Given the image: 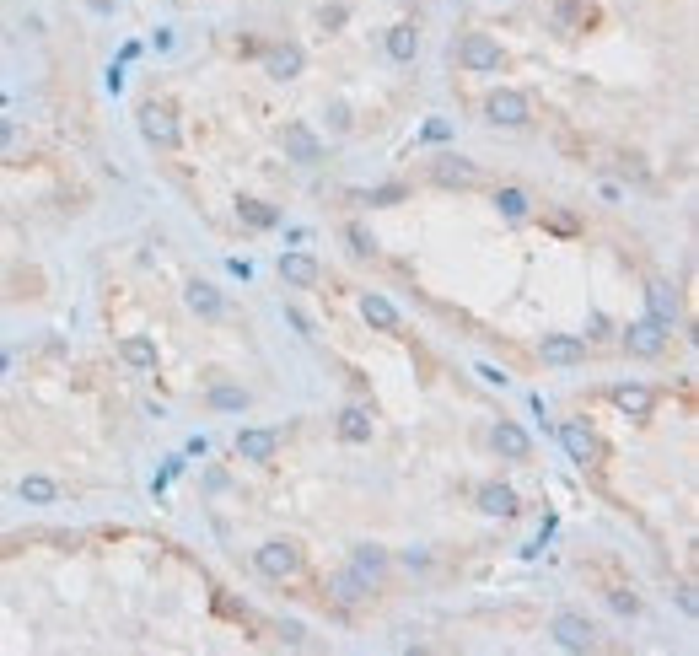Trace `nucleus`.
Listing matches in <instances>:
<instances>
[{"label":"nucleus","instance_id":"nucleus-1","mask_svg":"<svg viewBox=\"0 0 699 656\" xmlns=\"http://www.w3.org/2000/svg\"><path fill=\"white\" fill-rule=\"evenodd\" d=\"M253 570H259L264 581H275V587H285V581H296L307 570V554H302V544H291V538H269V544L253 549Z\"/></svg>","mask_w":699,"mask_h":656},{"label":"nucleus","instance_id":"nucleus-2","mask_svg":"<svg viewBox=\"0 0 699 656\" xmlns=\"http://www.w3.org/2000/svg\"><path fill=\"white\" fill-rule=\"evenodd\" d=\"M135 124H140V140L156 151H178V108L167 97H146L135 108Z\"/></svg>","mask_w":699,"mask_h":656},{"label":"nucleus","instance_id":"nucleus-3","mask_svg":"<svg viewBox=\"0 0 699 656\" xmlns=\"http://www.w3.org/2000/svg\"><path fill=\"white\" fill-rule=\"evenodd\" d=\"M484 124H495V130H527L533 124V97L517 92V87H495L484 97Z\"/></svg>","mask_w":699,"mask_h":656},{"label":"nucleus","instance_id":"nucleus-4","mask_svg":"<svg viewBox=\"0 0 699 656\" xmlns=\"http://www.w3.org/2000/svg\"><path fill=\"white\" fill-rule=\"evenodd\" d=\"M452 54H458V65L468 70V76H501L506 70V49L495 44L490 33H463V44Z\"/></svg>","mask_w":699,"mask_h":656},{"label":"nucleus","instance_id":"nucleus-5","mask_svg":"<svg viewBox=\"0 0 699 656\" xmlns=\"http://www.w3.org/2000/svg\"><path fill=\"white\" fill-rule=\"evenodd\" d=\"M560 447H565V458L576 468H597V463H603V441H597V431L587 420H560Z\"/></svg>","mask_w":699,"mask_h":656},{"label":"nucleus","instance_id":"nucleus-6","mask_svg":"<svg viewBox=\"0 0 699 656\" xmlns=\"http://www.w3.org/2000/svg\"><path fill=\"white\" fill-rule=\"evenodd\" d=\"M549 635H554V646L560 651H597L603 640H597V624L587 619V613H554V624H549Z\"/></svg>","mask_w":699,"mask_h":656},{"label":"nucleus","instance_id":"nucleus-7","mask_svg":"<svg viewBox=\"0 0 699 656\" xmlns=\"http://www.w3.org/2000/svg\"><path fill=\"white\" fill-rule=\"evenodd\" d=\"M667 339H673V334H667V328H662V323H656V318H635V323H624V334H619V345H624V350H630V355H635V361H656V355H662V350H667Z\"/></svg>","mask_w":699,"mask_h":656},{"label":"nucleus","instance_id":"nucleus-8","mask_svg":"<svg viewBox=\"0 0 699 656\" xmlns=\"http://www.w3.org/2000/svg\"><path fill=\"white\" fill-rule=\"evenodd\" d=\"M646 318H656L673 334V328L683 323V296H678V285L673 280H662V275H651L646 280Z\"/></svg>","mask_w":699,"mask_h":656},{"label":"nucleus","instance_id":"nucleus-9","mask_svg":"<svg viewBox=\"0 0 699 656\" xmlns=\"http://www.w3.org/2000/svg\"><path fill=\"white\" fill-rule=\"evenodd\" d=\"M431 183L436 189H474L479 183V162H468L463 151H441V156H431Z\"/></svg>","mask_w":699,"mask_h":656},{"label":"nucleus","instance_id":"nucleus-10","mask_svg":"<svg viewBox=\"0 0 699 656\" xmlns=\"http://www.w3.org/2000/svg\"><path fill=\"white\" fill-rule=\"evenodd\" d=\"M323 592H328V603H334V608H345V613L366 608V603L377 597V587H372V581H361L350 565H345V570H334V576L323 581Z\"/></svg>","mask_w":699,"mask_h":656},{"label":"nucleus","instance_id":"nucleus-11","mask_svg":"<svg viewBox=\"0 0 699 656\" xmlns=\"http://www.w3.org/2000/svg\"><path fill=\"white\" fill-rule=\"evenodd\" d=\"M608 404L619 409L624 420L646 425V420H651V409H656V393L646 388V382H613V388H608Z\"/></svg>","mask_w":699,"mask_h":656},{"label":"nucleus","instance_id":"nucleus-12","mask_svg":"<svg viewBox=\"0 0 699 656\" xmlns=\"http://www.w3.org/2000/svg\"><path fill=\"white\" fill-rule=\"evenodd\" d=\"M350 570L382 592V581H388V570H393V554L382 544H372V538H361V544H350Z\"/></svg>","mask_w":699,"mask_h":656},{"label":"nucleus","instance_id":"nucleus-13","mask_svg":"<svg viewBox=\"0 0 699 656\" xmlns=\"http://www.w3.org/2000/svg\"><path fill=\"white\" fill-rule=\"evenodd\" d=\"M280 151H285V162H296V167H318L323 162V140L307 130V124H285L280 130Z\"/></svg>","mask_w":699,"mask_h":656},{"label":"nucleus","instance_id":"nucleus-14","mask_svg":"<svg viewBox=\"0 0 699 656\" xmlns=\"http://www.w3.org/2000/svg\"><path fill=\"white\" fill-rule=\"evenodd\" d=\"M587 339H581V334H544V339H538V361H544V366H581V361H587Z\"/></svg>","mask_w":699,"mask_h":656},{"label":"nucleus","instance_id":"nucleus-15","mask_svg":"<svg viewBox=\"0 0 699 656\" xmlns=\"http://www.w3.org/2000/svg\"><path fill=\"white\" fill-rule=\"evenodd\" d=\"M474 506L484 511V517H501V522H511L522 511V495L511 490V484H501V479H490V484H479V495H474Z\"/></svg>","mask_w":699,"mask_h":656},{"label":"nucleus","instance_id":"nucleus-16","mask_svg":"<svg viewBox=\"0 0 699 656\" xmlns=\"http://www.w3.org/2000/svg\"><path fill=\"white\" fill-rule=\"evenodd\" d=\"M490 447L501 452L506 463H527L533 458V441H527V431L517 420H495V431H490Z\"/></svg>","mask_w":699,"mask_h":656},{"label":"nucleus","instance_id":"nucleus-17","mask_svg":"<svg viewBox=\"0 0 699 656\" xmlns=\"http://www.w3.org/2000/svg\"><path fill=\"white\" fill-rule=\"evenodd\" d=\"M302 70H307L302 44H269V49H264V76H275V81H296Z\"/></svg>","mask_w":699,"mask_h":656},{"label":"nucleus","instance_id":"nucleus-18","mask_svg":"<svg viewBox=\"0 0 699 656\" xmlns=\"http://www.w3.org/2000/svg\"><path fill=\"white\" fill-rule=\"evenodd\" d=\"M280 431H237V441H232V452L242 463H275V452H280Z\"/></svg>","mask_w":699,"mask_h":656},{"label":"nucleus","instance_id":"nucleus-19","mask_svg":"<svg viewBox=\"0 0 699 656\" xmlns=\"http://www.w3.org/2000/svg\"><path fill=\"white\" fill-rule=\"evenodd\" d=\"M280 280L291 285V291H312V285L323 280V264L312 259V253H280Z\"/></svg>","mask_w":699,"mask_h":656},{"label":"nucleus","instance_id":"nucleus-20","mask_svg":"<svg viewBox=\"0 0 699 656\" xmlns=\"http://www.w3.org/2000/svg\"><path fill=\"white\" fill-rule=\"evenodd\" d=\"M382 49H388L393 65H415V54H420V27H415V22H393L388 33H382Z\"/></svg>","mask_w":699,"mask_h":656},{"label":"nucleus","instance_id":"nucleus-21","mask_svg":"<svg viewBox=\"0 0 699 656\" xmlns=\"http://www.w3.org/2000/svg\"><path fill=\"white\" fill-rule=\"evenodd\" d=\"M361 318L372 323L377 334H398V328H404V318H398V307H393L382 291H361Z\"/></svg>","mask_w":699,"mask_h":656},{"label":"nucleus","instance_id":"nucleus-22","mask_svg":"<svg viewBox=\"0 0 699 656\" xmlns=\"http://www.w3.org/2000/svg\"><path fill=\"white\" fill-rule=\"evenodd\" d=\"M119 361L130 366V372L151 377V372H156V339H146V334H124V339H119Z\"/></svg>","mask_w":699,"mask_h":656},{"label":"nucleus","instance_id":"nucleus-23","mask_svg":"<svg viewBox=\"0 0 699 656\" xmlns=\"http://www.w3.org/2000/svg\"><path fill=\"white\" fill-rule=\"evenodd\" d=\"M183 302H189V312H199V318H226V296L216 291V285H205V280H189V291H183Z\"/></svg>","mask_w":699,"mask_h":656},{"label":"nucleus","instance_id":"nucleus-24","mask_svg":"<svg viewBox=\"0 0 699 656\" xmlns=\"http://www.w3.org/2000/svg\"><path fill=\"white\" fill-rule=\"evenodd\" d=\"M339 441H350V447L372 441V409H366V404H345V409H339Z\"/></svg>","mask_w":699,"mask_h":656},{"label":"nucleus","instance_id":"nucleus-25","mask_svg":"<svg viewBox=\"0 0 699 656\" xmlns=\"http://www.w3.org/2000/svg\"><path fill=\"white\" fill-rule=\"evenodd\" d=\"M237 221L248 226V232H275V226H280V210L269 205V199H237Z\"/></svg>","mask_w":699,"mask_h":656},{"label":"nucleus","instance_id":"nucleus-26","mask_svg":"<svg viewBox=\"0 0 699 656\" xmlns=\"http://www.w3.org/2000/svg\"><path fill=\"white\" fill-rule=\"evenodd\" d=\"M495 210H501L506 221H527L533 216V199H527V189H517V183H501V189H495Z\"/></svg>","mask_w":699,"mask_h":656},{"label":"nucleus","instance_id":"nucleus-27","mask_svg":"<svg viewBox=\"0 0 699 656\" xmlns=\"http://www.w3.org/2000/svg\"><path fill=\"white\" fill-rule=\"evenodd\" d=\"M205 404L221 409V415H242V409L253 404V393H248V388H232V382H216V388L205 393Z\"/></svg>","mask_w":699,"mask_h":656},{"label":"nucleus","instance_id":"nucleus-28","mask_svg":"<svg viewBox=\"0 0 699 656\" xmlns=\"http://www.w3.org/2000/svg\"><path fill=\"white\" fill-rule=\"evenodd\" d=\"M17 495H22L27 506H49V501H60V484L44 479V474H27V479L17 484Z\"/></svg>","mask_w":699,"mask_h":656},{"label":"nucleus","instance_id":"nucleus-29","mask_svg":"<svg viewBox=\"0 0 699 656\" xmlns=\"http://www.w3.org/2000/svg\"><path fill=\"white\" fill-rule=\"evenodd\" d=\"M345 242H350V253H355V259H372V253L382 248L377 232H366L361 221H350V226H345Z\"/></svg>","mask_w":699,"mask_h":656},{"label":"nucleus","instance_id":"nucleus-30","mask_svg":"<svg viewBox=\"0 0 699 656\" xmlns=\"http://www.w3.org/2000/svg\"><path fill=\"white\" fill-rule=\"evenodd\" d=\"M581 22H592V11L576 6V0H560V11H554V27H560V33H576Z\"/></svg>","mask_w":699,"mask_h":656},{"label":"nucleus","instance_id":"nucleus-31","mask_svg":"<svg viewBox=\"0 0 699 656\" xmlns=\"http://www.w3.org/2000/svg\"><path fill=\"white\" fill-rule=\"evenodd\" d=\"M404 199H409L404 183H377V189H366V205H372V210H382V205H404Z\"/></svg>","mask_w":699,"mask_h":656},{"label":"nucleus","instance_id":"nucleus-32","mask_svg":"<svg viewBox=\"0 0 699 656\" xmlns=\"http://www.w3.org/2000/svg\"><path fill=\"white\" fill-rule=\"evenodd\" d=\"M608 608H613V613H630V619H635V613H640V597L624 592V587H613V592H608Z\"/></svg>","mask_w":699,"mask_h":656},{"label":"nucleus","instance_id":"nucleus-33","mask_svg":"<svg viewBox=\"0 0 699 656\" xmlns=\"http://www.w3.org/2000/svg\"><path fill=\"white\" fill-rule=\"evenodd\" d=\"M345 22H350V11H345V6H323V11H318V27H323V33H339Z\"/></svg>","mask_w":699,"mask_h":656},{"label":"nucleus","instance_id":"nucleus-34","mask_svg":"<svg viewBox=\"0 0 699 656\" xmlns=\"http://www.w3.org/2000/svg\"><path fill=\"white\" fill-rule=\"evenodd\" d=\"M398 565H404V570H425V565H431V549H398Z\"/></svg>","mask_w":699,"mask_h":656},{"label":"nucleus","instance_id":"nucleus-35","mask_svg":"<svg viewBox=\"0 0 699 656\" xmlns=\"http://www.w3.org/2000/svg\"><path fill=\"white\" fill-rule=\"evenodd\" d=\"M420 140H431V146H441V140H452V124H447V119H431V124L420 130Z\"/></svg>","mask_w":699,"mask_h":656},{"label":"nucleus","instance_id":"nucleus-36","mask_svg":"<svg viewBox=\"0 0 699 656\" xmlns=\"http://www.w3.org/2000/svg\"><path fill=\"white\" fill-rule=\"evenodd\" d=\"M328 124H334V135L350 130V103H328Z\"/></svg>","mask_w":699,"mask_h":656},{"label":"nucleus","instance_id":"nucleus-37","mask_svg":"<svg viewBox=\"0 0 699 656\" xmlns=\"http://www.w3.org/2000/svg\"><path fill=\"white\" fill-rule=\"evenodd\" d=\"M285 318H291V328H296V334H302V339H318V334H312V318H307V312L285 307Z\"/></svg>","mask_w":699,"mask_h":656},{"label":"nucleus","instance_id":"nucleus-38","mask_svg":"<svg viewBox=\"0 0 699 656\" xmlns=\"http://www.w3.org/2000/svg\"><path fill=\"white\" fill-rule=\"evenodd\" d=\"M581 339H587V345H592V339H608V318H603V312H592V318H587V334H581Z\"/></svg>","mask_w":699,"mask_h":656},{"label":"nucleus","instance_id":"nucleus-39","mask_svg":"<svg viewBox=\"0 0 699 656\" xmlns=\"http://www.w3.org/2000/svg\"><path fill=\"white\" fill-rule=\"evenodd\" d=\"M280 640H285V646H302L307 630H302V624H280Z\"/></svg>","mask_w":699,"mask_h":656},{"label":"nucleus","instance_id":"nucleus-40","mask_svg":"<svg viewBox=\"0 0 699 656\" xmlns=\"http://www.w3.org/2000/svg\"><path fill=\"white\" fill-rule=\"evenodd\" d=\"M479 377H484V382H490V388H506V382H511V377L501 372V366H479Z\"/></svg>","mask_w":699,"mask_h":656},{"label":"nucleus","instance_id":"nucleus-41","mask_svg":"<svg viewBox=\"0 0 699 656\" xmlns=\"http://www.w3.org/2000/svg\"><path fill=\"white\" fill-rule=\"evenodd\" d=\"M11 140H17V124H11V119H0V151H6Z\"/></svg>","mask_w":699,"mask_h":656},{"label":"nucleus","instance_id":"nucleus-42","mask_svg":"<svg viewBox=\"0 0 699 656\" xmlns=\"http://www.w3.org/2000/svg\"><path fill=\"white\" fill-rule=\"evenodd\" d=\"M6 366H11V361H6V355H0V372H6Z\"/></svg>","mask_w":699,"mask_h":656}]
</instances>
